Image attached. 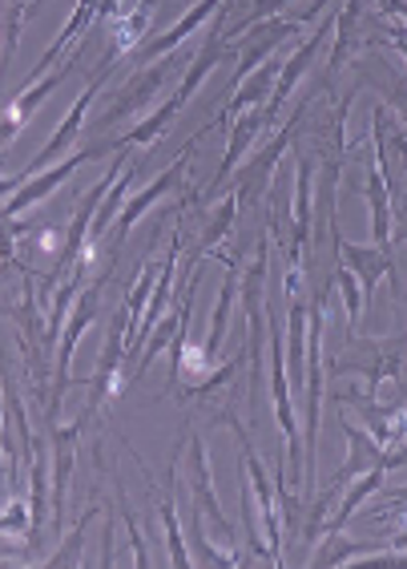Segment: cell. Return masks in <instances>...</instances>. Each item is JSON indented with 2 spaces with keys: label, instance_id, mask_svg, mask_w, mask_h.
I'll list each match as a JSON object with an SVG mask.
<instances>
[{
  "label": "cell",
  "instance_id": "cell-21",
  "mask_svg": "<svg viewBox=\"0 0 407 569\" xmlns=\"http://www.w3.org/2000/svg\"><path fill=\"white\" fill-rule=\"evenodd\" d=\"M375 549H379V541H339V533H330L323 553L315 558V566H343V561L355 558H372Z\"/></svg>",
  "mask_w": 407,
  "mask_h": 569
},
{
  "label": "cell",
  "instance_id": "cell-4",
  "mask_svg": "<svg viewBox=\"0 0 407 569\" xmlns=\"http://www.w3.org/2000/svg\"><path fill=\"white\" fill-rule=\"evenodd\" d=\"M105 279H110V274H101L98 283H89L85 291H81L78 307H73V316H69L65 328H61V348H57V376H53V400H49V417L57 412V405H61V396H65V388H69V363H73V348H78V340L85 336L89 323L98 319L101 287H105Z\"/></svg>",
  "mask_w": 407,
  "mask_h": 569
},
{
  "label": "cell",
  "instance_id": "cell-9",
  "mask_svg": "<svg viewBox=\"0 0 407 569\" xmlns=\"http://www.w3.org/2000/svg\"><path fill=\"white\" fill-rule=\"evenodd\" d=\"M202 133H206V130H199V138H202ZM199 138H194V142H186V150L177 153V158H174V166H170V170H165V174L157 178L154 187H145L142 194H133L130 202H125L122 219H118V227H113V247H118V242H122L125 234H130V227H133V222L142 219L145 210L154 207V202H157V198L165 194V190H174V182H177V178H182V170H186L190 153H194V146H199Z\"/></svg>",
  "mask_w": 407,
  "mask_h": 569
},
{
  "label": "cell",
  "instance_id": "cell-11",
  "mask_svg": "<svg viewBox=\"0 0 407 569\" xmlns=\"http://www.w3.org/2000/svg\"><path fill=\"white\" fill-rule=\"evenodd\" d=\"M165 73H170V66H154V69H145V73H133L130 86L118 93V101H113L110 110L98 113V130H110V126H118L122 118L138 113L142 106H150V98H154L157 89H162Z\"/></svg>",
  "mask_w": 407,
  "mask_h": 569
},
{
  "label": "cell",
  "instance_id": "cell-24",
  "mask_svg": "<svg viewBox=\"0 0 407 569\" xmlns=\"http://www.w3.org/2000/svg\"><path fill=\"white\" fill-rule=\"evenodd\" d=\"M335 283L343 287V299H347V319H352V323H359V303H364V283H359V279H355V271L352 267H335Z\"/></svg>",
  "mask_w": 407,
  "mask_h": 569
},
{
  "label": "cell",
  "instance_id": "cell-20",
  "mask_svg": "<svg viewBox=\"0 0 407 569\" xmlns=\"http://www.w3.org/2000/svg\"><path fill=\"white\" fill-rule=\"evenodd\" d=\"M231 303H234V259H226V283H222L218 307H214V331H210V343L202 348L206 363L214 360V351H218L222 340H226V319H231Z\"/></svg>",
  "mask_w": 407,
  "mask_h": 569
},
{
  "label": "cell",
  "instance_id": "cell-25",
  "mask_svg": "<svg viewBox=\"0 0 407 569\" xmlns=\"http://www.w3.org/2000/svg\"><path fill=\"white\" fill-rule=\"evenodd\" d=\"M391 513H404L407 517V489H399V493L384 497L379 505H372V509H367V517H375V521H387Z\"/></svg>",
  "mask_w": 407,
  "mask_h": 569
},
{
  "label": "cell",
  "instance_id": "cell-1",
  "mask_svg": "<svg viewBox=\"0 0 407 569\" xmlns=\"http://www.w3.org/2000/svg\"><path fill=\"white\" fill-rule=\"evenodd\" d=\"M271 400H275V420L286 437V460H291V485H303V445L295 428V400H291V372H286V340L271 316Z\"/></svg>",
  "mask_w": 407,
  "mask_h": 569
},
{
  "label": "cell",
  "instance_id": "cell-31",
  "mask_svg": "<svg viewBox=\"0 0 407 569\" xmlns=\"http://www.w3.org/2000/svg\"><path fill=\"white\" fill-rule=\"evenodd\" d=\"M391 546H396V549H407V526H404V529H399V533H396V537H391Z\"/></svg>",
  "mask_w": 407,
  "mask_h": 569
},
{
  "label": "cell",
  "instance_id": "cell-26",
  "mask_svg": "<svg viewBox=\"0 0 407 569\" xmlns=\"http://www.w3.org/2000/svg\"><path fill=\"white\" fill-rule=\"evenodd\" d=\"M29 529V509L21 501H12L4 513H0V533H24Z\"/></svg>",
  "mask_w": 407,
  "mask_h": 569
},
{
  "label": "cell",
  "instance_id": "cell-19",
  "mask_svg": "<svg viewBox=\"0 0 407 569\" xmlns=\"http://www.w3.org/2000/svg\"><path fill=\"white\" fill-rule=\"evenodd\" d=\"M177 113H182V110H177L174 98H170L162 106V110H154L145 121H138V130H130L125 138H118V142H122V146H154L157 138H162V133L170 130V126H174Z\"/></svg>",
  "mask_w": 407,
  "mask_h": 569
},
{
  "label": "cell",
  "instance_id": "cell-10",
  "mask_svg": "<svg viewBox=\"0 0 407 569\" xmlns=\"http://www.w3.org/2000/svg\"><path fill=\"white\" fill-rule=\"evenodd\" d=\"M330 234H335V247H339V254H343V267H352L355 271V279L364 283V291H367V299H372V291H375V283L379 279H396V287H399V274H396V263L387 259V251H367V247H355V242H347L339 234V222L330 219Z\"/></svg>",
  "mask_w": 407,
  "mask_h": 569
},
{
  "label": "cell",
  "instance_id": "cell-17",
  "mask_svg": "<svg viewBox=\"0 0 407 569\" xmlns=\"http://www.w3.org/2000/svg\"><path fill=\"white\" fill-rule=\"evenodd\" d=\"M291 299V331H286V372L291 380L298 383V392H303V323H307V303L298 296H286Z\"/></svg>",
  "mask_w": 407,
  "mask_h": 569
},
{
  "label": "cell",
  "instance_id": "cell-30",
  "mask_svg": "<svg viewBox=\"0 0 407 569\" xmlns=\"http://www.w3.org/2000/svg\"><path fill=\"white\" fill-rule=\"evenodd\" d=\"M399 239L407 242V207H399Z\"/></svg>",
  "mask_w": 407,
  "mask_h": 569
},
{
  "label": "cell",
  "instance_id": "cell-5",
  "mask_svg": "<svg viewBox=\"0 0 407 569\" xmlns=\"http://www.w3.org/2000/svg\"><path fill=\"white\" fill-rule=\"evenodd\" d=\"M263 274H266V242L258 247V259L246 271V319H251V340H246V360H251V405H258V388H263V336H266V316H263Z\"/></svg>",
  "mask_w": 407,
  "mask_h": 569
},
{
  "label": "cell",
  "instance_id": "cell-18",
  "mask_svg": "<svg viewBox=\"0 0 407 569\" xmlns=\"http://www.w3.org/2000/svg\"><path fill=\"white\" fill-rule=\"evenodd\" d=\"M384 465H375L372 472H364V477H355V489L347 497H343V505H339V517H335V521H330V533H343V526H347V521H352V513L355 509H359V505L367 501V497L372 493H379V489H384Z\"/></svg>",
  "mask_w": 407,
  "mask_h": 569
},
{
  "label": "cell",
  "instance_id": "cell-23",
  "mask_svg": "<svg viewBox=\"0 0 407 569\" xmlns=\"http://www.w3.org/2000/svg\"><path fill=\"white\" fill-rule=\"evenodd\" d=\"M93 517H98V509H89L85 517L78 521V529L65 537V546H61V553H53L49 558V566H73V561H81V541H85V529L93 526Z\"/></svg>",
  "mask_w": 407,
  "mask_h": 569
},
{
  "label": "cell",
  "instance_id": "cell-27",
  "mask_svg": "<svg viewBox=\"0 0 407 569\" xmlns=\"http://www.w3.org/2000/svg\"><path fill=\"white\" fill-rule=\"evenodd\" d=\"M387 37H391V44H396L399 53L407 57V24L404 21H391V24H387Z\"/></svg>",
  "mask_w": 407,
  "mask_h": 569
},
{
  "label": "cell",
  "instance_id": "cell-13",
  "mask_svg": "<svg viewBox=\"0 0 407 569\" xmlns=\"http://www.w3.org/2000/svg\"><path fill=\"white\" fill-rule=\"evenodd\" d=\"M190 465H194V477H190V489H194V509H202V513L218 526V533L226 537V541H238V529L226 521L218 497H214V489H210V460H206V449H202L199 437H190Z\"/></svg>",
  "mask_w": 407,
  "mask_h": 569
},
{
  "label": "cell",
  "instance_id": "cell-28",
  "mask_svg": "<svg viewBox=\"0 0 407 569\" xmlns=\"http://www.w3.org/2000/svg\"><path fill=\"white\" fill-rule=\"evenodd\" d=\"M379 9L391 12L396 21H404V24H407V0H379Z\"/></svg>",
  "mask_w": 407,
  "mask_h": 569
},
{
  "label": "cell",
  "instance_id": "cell-6",
  "mask_svg": "<svg viewBox=\"0 0 407 569\" xmlns=\"http://www.w3.org/2000/svg\"><path fill=\"white\" fill-rule=\"evenodd\" d=\"M218 420H226V425L234 428V437H238V445H243L246 452V472H251V489L254 497H258V521H263L266 529V541H271V553H275V566H283V529H278V505H275V493H271V477H266L263 460H258V452H254L251 437H246V428L238 425V420H231L226 412H222Z\"/></svg>",
  "mask_w": 407,
  "mask_h": 569
},
{
  "label": "cell",
  "instance_id": "cell-32",
  "mask_svg": "<svg viewBox=\"0 0 407 569\" xmlns=\"http://www.w3.org/2000/svg\"><path fill=\"white\" fill-rule=\"evenodd\" d=\"M0 452H4V440H0ZM0 485H4V465H0Z\"/></svg>",
  "mask_w": 407,
  "mask_h": 569
},
{
  "label": "cell",
  "instance_id": "cell-3",
  "mask_svg": "<svg viewBox=\"0 0 407 569\" xmlns=\"http://www.w3.org/2000/svg\"><path fill=\"white\" fill-rule=\"evenodd\" d=\"M323 307L327 296L315 299L307 311L311 348H307V485H315V445H319V412H323Z\"/></svg>",
  "mask_w": 407,
  "mask_h": 569
},
{
  "label": "cell",
  "instance_id": "cell-8",
  "mask_svg": "<svg viewBox=\"0 0 407 569\" xmlns=\"http://www.w3.org/2000/svg\"><path fill=\"white\" fill-rule=\"evenodd\" d=\"M384 113H375V162L367 174V202H372V227L379 251L391 247V202H387V158H384Z\"/></svg>",
  "mask_w": 407,
  "mask_h": 569
},
{
  "label": "cell",
  "instance_id": "cell-16",
  "mask_svg": "<svg viewBox=\"0 0 407 569\" xmlns=\"http://www.w3.org/2000/svg\"><path fill=\"white\" fill-rule=\"evenodd\" d=\"M222 4H226V0H199V4H194V9H190L186 17H182V21H177L174 29H170V33L154 37V41L145 44L142 53H138V61H142V66H154L157 57H165L170 49H177V44L186 41V37L194 33V29H199V24H206L210 12H218Z\"/></svg>",
  "mask_w": 407,
  "mask_h": 569
},
{
  "label": "cell",
  "instance_id": "cell-7",
  "mask_svg": "<svg viewBox=\"0 0 407 569\" xmlns=\"http://www.w3.org/2000/svg\"><path fill=\"white\" fill-rule=\"evenodd\" d=\"M113 61H118V57H113V53L105 57V61H101V69H98V73H93V81H89V89H85V93H81V98H78V106H73V110L65 113V121H61V130H57L53 138H49V146H44V150L37 153L33 162H29V166H24V170H21L24 178L41 174V170H44V166H49V162H53L57 153H65L69 146H73V138H78V133H81V126H85V113H89V106H93V98H98L101 81H105V77H110Z\"/></svg>",
  "mask_w": 407,
  "mask_h": 569
},
{
  "label": "cell",
  "instance_id": "cell-14",
  "mask_svg": "<svg viewBox=\"0 0 407 569\" xmlns=\"http://www.w3.org/2000/svg\"><path fill=\"white\" fill-rule=\"evenodd\" d=\"M49 440H53V513H57V521H61L69 477H73V457H78V440H81V420L69 428L49 425Z\"/></svg>",
  "mask_w": 407,
  "mask_h": 569
},
{
  "label": "cell",
  "instance_id": "cell-12",
  "mask_svg": "<svg viewBox=\"0 0 407 569\" xmlns=\"http://www.w3.org/2000/svg\"><path fill=\"white\" fill-rule=\"evenodd\" d=\"M330 29H335V12H330L327 21L319 24V29H315V33H311V41L303 44V49H298L295 57H291V61H286L283 69H278V81H275V93H271V106H266V126H275V118H278V110H283V101L291 98V89L298 86V77L307 73V66L311 61H315V53H319V44H323V37L330 33Z\"/></svg>",
  "mask_w": 407,
  "mask_h": 569
},
{
  "label": "cell",
  "instance_id": "cell-15",
  "mask_svg": "<svg viewBox=\"0 0 407 569\" xmlns=\"http://www.w3.org/2000/svg\"><path fill=\"white\" fill-rule=\"evenodd\" d=\"M303 21H307V12H303L298 21H271V24H258V29H254V41L246 44L243 61H238V73H234V86H238V81H246V77H251L254 69L263 66L266 57L275 53L278 44L286 41V37L298 33V29H303Z\"/></svg>",
  "mask_w": 407,
  "mask_h": 569
},
{
  "label": "cell",
  "instance_id": "cell-22",
  "mask_svg": "<svg viewBox=\"0 0 407 569\" xmlns=\"http://www.w3.org/2000/svg\"><path fill=\"white\" fill-rule=\"evenodd\" d=\"M157 513H162L165 541H170V561H174L177 569H186V566H190V553H186V541H182V529H177L174 501H162V505H157Z\"/></svg>",
  "mask_w": 407,
  "mask_h": 569
},
{
  "label": "cell",
  "instance_id": "cell-2",
  "mask_svg": "<svg viewBox=\"0 0 407 569\" xmlns=\"http://www.w3.org/2000/svg\"><path fill=\"white\" fill-rule=\"evenodd\" d=\"M118 150H125L118 138L113 142H93V146H81L73 158H65L61 166H53V170H41V174H33V178H24V187L17 190V198H12L9 207L0 210V222H9V219H17V214H24V210L33 207V202H41L44 194H53L61 182H65L78 166H85V162H93V158H101V153H118Z\"/></svg>",
  "mask_w": 407,
  "mask_h": 569
},
{
  "label": "cell",
  "instance_id": "cell-29",
  "mask_svg": "<svg viewBox=\"0 0 407 569\" xmlns=\"http://www.w3.org/2000/svg\"><path fill=\"white\" fill-rule=\"evenodd\" d=\"M0 561H33V558H24V553H17V549L0 546Z\"/></svg>",
  "mask_w": 407,
  "mask_h": 569
}]
</instances>
